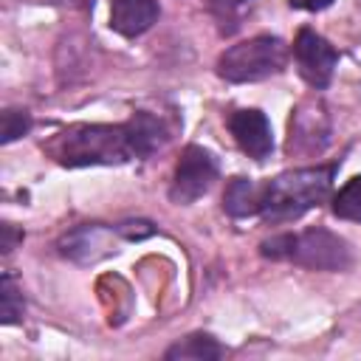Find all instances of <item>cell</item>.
Returning <instances> with one entry per match:
<instances>
[{"label":"cell","instance_id":"cell-12","mask_svg":"<svg viewBox=\"0 0 361 361\" xmlns=\"http://www.w3.org/2000/svg\"><path fill=\"white\" fill-rule=\"evenodd\" d=\"M259 189L251 178H231L223 192V209L231 217H251L259 214Z\"/></svg>","mask_w":361,"mask_h":361},{"label":"cell","instance_id":"cell-8","mask_svg":"<svg viewBox=\"0 0 361 361\" xmlns=\"http://www.w3.org/2000/svg\"><path fill=\"white\" fill-rule=\"evenodd\" d=\"M228 133L234 135L237 147L254 158V161H265L274 149V133H271V121L265 118L262 110L245 107V110H234L228 116Z\"/></svg>","mask_w":361,"mask_h":361},{"label":"cell","instance_id":"cell-6","mask_svg":"<svg viewBox=\"0 0 361 361\" xmlns=\"http://www.w3.org/2000/svg\"><path fill=\"white\" fill-rule=\"evenodd\" d=\"M330 113L322 99H305L296 104L288 121V155H319L330 144Z\"/></svg>","mask_w":361,"mask_h":361},{"label":"cell","instance_id":"cell-11","mask_svg":"<svg viewBox=\"0 0 361 361\" xmlns=\"http://www.w3.org/2000/svg\"><path fill=\"white\" fill-rule=\"evenodd\" d=\"M124 124H127V135H130L135 158H149V155L161 152L169 144V138H172L169 127L158 116H152L147 110L133 113L130 121H124Z\"/></svg>","mask_w":361,"mask_h":361},{"label":"cell","instance_id":"cell-5","mask_svg":"<svg viewBox=\"0 0 361 361\" xmlns=\"http://www.w3.org/2000/svg\"><path fill=\"white\" fill-rule=\"evenodd\" d=\"M217 158L214 152H209L200 144H189L175 166L172 183H169V200L178 206H189L195 203L200 195H206L212 189V183L217 180Z\"/></svg>","mask_w":361,"mask_h":361},{"label":"cell","instance_id":"cell-3","mask_svg":"<svg viewBox=\"0 0 361 361\" xmlns=\"http://www.w3.org/2000/svg\"><path fill=\"white\" fill-rule=\"evenodd\" d=\"M259 254L268 259L296 262L310 271H347L353 265L350 243L327 228H305L285 231L259 243Z\"/></svg>","mask_w":361,"mask_h":361},{"label":"cell","instance_id":"cell-18","mask_svg":"<svg viewBox=\"0 0 361 361\" xmlns=\"http://www.w3.org/2000/svg\"><path fill=\"white\" fill-rule=\"evenodd\" d=\"M243 3H248V0H206L209 11H212L217 20H228V23H231V17L237 14V8H240Z\"/></svg>","mask_w":361,"mask_h":361},{"label":"cell","instance_id":"cell-20","mask_svg":"<svg viewBox=\"0 0 361 361\" xmlns=\"http://www.w3.org/2000/svg\"><path fill=\"white\" fill-rule=\"evenodd\" d=\"M333 0H290V6L293 8H302V11H322V8H327Z\"/></svg>","mask_w":361,"mask_h":361},{"label":"cell","instance_id":"cell-4","mask_svg":"<svg viewBox=\"0 0 361 361\" xmlns=\"http://www.w3.org/2000/svg\"><path fill=\"white\" fill-rule=\"evenodd\" d=\"M288 62V45L279 37L262 34L226 48L217 59V73L226 82H259L279 73Z\"/></svg>","mask_w":361,"mask_h":361},{"label":"cell","instance_id":"cell-19","mask_svg":"<svg viewBox=\"0 0 361 361\" xmlns=\"http://www.w3.org/2000/svg\"><path fill=\"white\" fill-rule=\"evenodd\" d=\"M0 231H3V245L0 248H3V254H11L17 248V243H23V231L14 223H3Z\"/></svg>","mask_w":361,"mask_h":361},{"label":"cell","instance_id":"cell-2","mask_svg":"<svg viewBox=\"0 0 361 361\" xmlns=\"http://www.w3.org/2000/svg\"><path fill=\"white\" fill-rule=\"evenodd\" d=\"M336 164L327 166H305L276 175L259 189V214L271 223H285L302 217L307 209L319 206L333 183Z\"/></svg>","mask_w":361,"mask_h":361},{"label":"cell","instance_id":"cell-13","mask_svg":"<svg viewBox=\"0 0 361 361\" xmlns=\"http://www.w3.org/2000/svg\"><path fill=\"white\" fill-rule=\"evenodd\" d=\"M223 355H226V347L217 344V338H212L209 333H192L164 353V358L169 361H214Z\"/></svg>","mask_w":361,"mask_h":361},{"label":"cell","instance_id":"cell-9","mask_svg":"<svg viewBox=\"0 0 361 361\" xmlns=\"http://www.w3.org/2000/svg\"><path fill=\"white\" fill-rule=\"evenodd\" d=\"M59 254L79 262V265H93L110 254H116L113 248V231L99 226V223H90V226H79L73 231H68L62 240H59Z\"/></svg>","mask_w":361,"mask_h":361},{"label":"cell","instance_id":"cell-15","mask_svg":"<svg viewBox=\"0 0 361 361\" xmlns=\"http://www.w3.org/2000/svg\"><path fill=\"white\" fill-rule=\"evenodd\" d=\"M23 310H25L23 290L17 288L14 276L6 271L3 279H0V319H3V324L20 322V319H23Z\"/></svg>","mask_w":361,"mask_h":361},{"label":"cell","instance_id":"cell-17","mask_svg":"<svg viewBox=\"0 0 361 361\" xmlns=\"http://www.w3.org/2000/svg\"><path fill=\"white\" fill-rule=\"evenodd\" d=\"M116 234H121L124 240H144L155 234V226L149 220H124L116 226Z\"/></svg>","mask_w":361,"mask_h":361},{"label":"cell","instance_id":"cell-7","mask_svg":"<svg viewBox=\"0 0 361 361\" xmlns=\"http://www.w3.org/2000/svg\"><path fill=\"white\" fill-rule=\"evenodd\" d=\"M293 59L299 65V73L302 79L316 87V90H324L333 79V71H336V62H338V51L324 39L319 37L316 31L310 28H302L293 39Z\"/></svg>","mask_w":361,"mask_h":361},{"label":"cell","instance_id":"cell-1","mask_svg":"<svg viewBox=\"0 0 361 361\" xmlns=\"http://www.w3.org/2000/svg\"><path fill=\"white\" fill-rule=\"evenodd\" d=\"M42 149L59 166H93V164H127L135 158L127 124H71L54 133Z\"/></svg>","mask_w":361,"mask_h":361},{"label":"cell","instance_id":"cell-14","mask_svg":"<svg viewBox=\"0 0 361 361\" xmlns=\"http://www.w3.org/2000/svg\"><path fill=\"white\" fill-rule=\"evenodd\" d=\"M333 214L341 220H355L361 223V175L350 178L338 195L333 197Z\"/></svg>","mask_w":361,"mask_h":361},{"label":"cell","instance_id":"cell-16","mask_svg":"<svg viewBox=\"0 0 361 361\" xmlns=\"http://www.w3.org/2000/svg\"><path fill=\"white\" fill-rule=\"evenodd\" d=\"M28 130H31V116L25 110H3V116H0V141L3 144L17 141Z\"/></svg>","mask_w":361,"mask_h":361},{"label":"cell","instance_id":"cell-10","mask_svg":"<svg viewBox=\"0 0 361 361\" xmlns=\"http://www.w3.org/2000/svg\"><path fill=\"white\" fill-rule=\"evenodd\" d=\"M158 14L155 0H110V28L121 37H141L152 28Z\"/></svg>","mask_w":361,"mask_h":361}]
</instances>
